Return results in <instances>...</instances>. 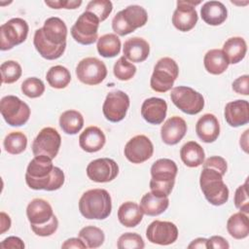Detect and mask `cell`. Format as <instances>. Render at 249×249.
I'll use <instances>...</instances> for the list:
<instances>
[{"label": "cell", "mask_w": 249, "mask_h": 249, "mask_svg": "<svg viewBox=\"0 0 249 249\" xmlns=\"http://www.w3.org/2000/svg\"><path fill=\"white\" fill-rule=\"evenodd\" d=\"M67 26L57 18L52 17L45 20L42 28L35 31L33 44L39 54L48 59L59 58L66 49Z\"/></svg>", "instance_id": "6da1fadb"}, {"label": "cell", "mask_w": 249, "mask_h": 249, "mask_svg": "<svg viewBox=\"0 0 249 249\" xmlns=\"http://www.w3.org/2000/svg\"><path fill=\"white\" fill-rule=\"evenodd\" d=\"M65 181L62 169L53 164L50 158L36 156L29 162L25 172V182L32 190L56 191L60 189Z\"/></svg>", "instance_id": "7a4b0ae2"}, {"label": "cell", "mask_w": 249, "mask_h": 249, "mask_svg": "<svg viewBox=\"0 0 249 249\" xmlns=\"http://www.w3.org/2000/svg\"><path fill=\"white\" fill-rule=\"evenodd\" d=\"M26 216L32 231L39 236H50L58 228V220L51 204L43 198L32 199L26 207Z\"/></svg>", "instance_id": "3957f363"}, {"label": "cell", "mask_w": 249, "mask_h": 249, "mask_svg": "<svg viewBox=\"0 0 249 249\" xmlns=\"http://www.w3.org/2000/svg\"><path fill=\"white\" fill-rule=\"evenodd\" d=\"M226 173L223 171L209 166H202L199 176L200 189L209 203L215 206L225 204L229 199V189L223 181V176Z\"/></svg>", "instance_id": "277c9868"}, {"label": "cell", "mask_w": 249, "mask_h": 249, "mask_svg": "<svg viewBox=\"0 0 249 249\" xmlns=\"http://www.w3.org/2000/svg\"><path fill=\"white\" fill-rule=\"evenodd\" d=\"M79 210L86 219L104 220L112 211L111 196L104 189L89 190L80 197Z\"/></svg>", "instance_id": "5b68a950"}, {"label": "cell", "mask_w": 249, "mask_h": 249, "mask_svg": "<svg viewBox=\"0 0 249 249\" xmlns=\"http://www.w3.org/2000/svg\"><path fill=\"white\" fill-rule=\"evenodd\" d=\"M178 172L177 164L170 159H160L151 166V193L157 196H168L174 187Z\"/></svg>", "instance_id": "8992f818"}, {"label": "cell", "mask_w": 249, "mask_h": 249, "mask_svg": "<svg viewBox=\"0 0 249 249\" xmlns=\"http://www.w3.org/2000/svg\"><path fill=\"white\" fill-rule=\"evenodd\" d=\"M148 20L147 11L138 5H130L120 11L112 19V28L115 34L125 36L135 29L144 26Z\"/></svg>", "instance_id": "52a82bcc"}, {"label": "cell", "mask_w": 249, "mask_h": 249, "mask_svg": "<svg viewBox=\"0 0 249 249\" xmlns=\"http://www.w3.org/2000/svg\"><path fill=\"white\" fill-rule=\"evenodd\" d=\"M179 75V67L171 57H161L154 67L150 80L151 89L157 92L170 90Z\"/></svg>", "instance_id": "ba28073f"}, {"label": "cell", "mask_w": 249, "mask_h": 249, "mask_svg": "<svg viewBox=\"0 0 249 249\" xmlns=\"http://www.w3.org/2000/svg\"><path fill=\"white\" fill-rule=\"evenodd\" d=\"M170 99L179 110L188 115H196L204 107L202 94L186 86H178L172 89Z\"/></svg>", "instance_id": "9c48e42d"}, {"label": "cell", "mask_w": 249, "mask_h": 249, "mask_svg": "<svg viewBox=\"0 0 249 249\" xmlns=\"http://www.w3.org/2000/svg\"><path fill=\"white\" fill-rule=\"evenodd\" d=\"M99 18L92 13L85 11L71 27L73 39L81 45H91L98 40Z\"/></svg>", "instance_id": "30bf717a"}, {"label": "cell", "mask_w": 249, "mask_h": 249, "mask_svg": "<svg viewBox=\"0 0 249 249\" xmlns=\"http://www.w3.org/2000/svg\"><path fill=\"white\" fill-rule=\"evenodd\" d=\"M28 30V23L20 18H14L3 23L0 27L1 51H9L23 43L27 38Z\"/></svg>", "instance_id": "8fae6325"}, {"label": "cell", "mask_w": 249, "mask_h": 249, "mask_svg": "<svg viewBox=\"0 0 249 249\" xmlns=\"http://www.w3.org/2000/svg\"><path fill=\"white\" fill-rule=\"evenodd\" d=\"M0 111L5 122L11 126H21L30 117L29 106L15 95H6L1 99Z\"/></svg>", "instance_id": "7c38bea8"}, {"label": "cell", "mask_w": 249, "mask_h": 249, "mask_svg": "<svg viewBox=\"0 0 249 249\" xmlns=\"http://www.w3.org/2000/svg\"><path fill=\"white\" fill-rule=\"evenodd\" d=\"M61 137L53 127H44L37 134L32 143V153L36 156H46L53 160L58 154Z\"/></svg>", "instance_id": "4fadbf2b"}, {"label": "cell", "mask_w": 249, "mask_h": 249, "mask_svg": "<svg viewBox=\"0 0 249 249\" xmlns=\"http://www.w3.org/2000/svg\"><path fill=\"white\" fill-rule=\"evenodd\" d=\"M78 80L89 86H95L104 81L107 76V68L103 61L96 57L83 58L76 67Z\"/></svg>", "instance_id": "5bb4252c"}, {"label": "cell", "mask_w": 249, "mask_h": 249, "mask_svg": "<svg viewBox=\"0 0 249 249\" xmlns=\"http://www.w3.org/2000/svg\"><path fill=\"white\" fill-rule=\"evenodd\" d=\"M130 100L128 95L123 90L110 91L104 100L102 112L106 120L118 123L124 119L129 108Z\"/></svg>", "instance_id": "9a60e30c"}, {"label": "cell", "mask_w": 249, "mask_h": 249, "mask_svg": "<svg viewBox=\"0 0 249 249\" xmlns=\"http://www.w3.org/2000/svg\"><path fill=\"white\" fill-rule=\"evenodd\" d=\"M124 153L128 161L138 164L148 160L153 156L154 146L146 135L139 134L127 141Z\"/></svg>", "instance_id": "2e32d148"}, {"label": "cell", "mask_w": 249, "mask_h": 249, "mask_svg": "<svg viewBox=\"0 0 249 249\" xmlns=\"http://www.w3.org/2000/svg\"><path fill=\"white\" fill-rule=\"evenodd\" d=\"M147 239L154 244L169 245L178 238V229L168 221H153L146 230Z\"/></svg>", "instance_id": "e0dca14e"}, {"label": "cell", "mask_w": 249, "mask_h": 249, "mask_svg": "<svg viewBox=\"0 0 249 249\" xmlns=\"http://www.w3.org/2000/svg\"><path fill=\"white\" fill-rule=\"evenodd\" d=\"M88 177L96 183H107L114 180L119 174L118 163L109 158L91 160L87 166Z\"/></svg>", "instance_id": "ac0fdd59"}, {"label": "cell", "mask_w": 249, "mask_h": 249, "mask_svg": "<svg viewBox=\"0 0 249 249\" xmlns=\"http://www.w3.org/2000/svg\"><path fill=\"white\" fill-rule=\"evenodd\" d=\"M198 4L200 1H177V8L172 16V23L176 29L188 32L195 27L198 19L195 6Z\"/></svg>", "instance_id": "d6986e66"}, {"label": "cell", "mask_w": 249, "mask_h": 249, "mask_svg": "<svg viewBox=\"0 0 249 249\" xmlns=\"http://www.w3.org/2000/svg\"><path fill=\"white\" fill-rule=\"evenodd\" d=\"M167 103L159 97H150L143 101L141 106L142 118L151 124H160L166 117Z\"/></svg>", "instance_id": "ffe728a7"}, {"label": "cell", "mask_w": 249, "mask_h": 249, "mask_svg": "<svg viewBox=\"0 0 249 249\" xmlns=\"http://www.w3.org/2000/svg\"><path fill=\"white\" fill-rule=\"evenodd\" d=\"M225 120L232 127L242 126L249 123V104L247 100L237 99L226 104Z\"/></svg>", "instance_id": "44dd1931"}, {"label": "cell", "mask_w": 249, "mask_h": 249, "mask_svg": "<svg viewBox=\"0 0 249 249\" xmlns=\"http://www.w3.org/2000/svg\"><path fill=\"white\" fill-rule=\"evenodd\" d=\"M187 128V124L181 117L173 116L169 118L160 128L162 142L166 145H176L185 136Z\"/></svg>", "instance_id": "7402d4cb"}, {"label": "cell", "mask_w": 249, "mask_h": 249, "mask_svg": "<svg viewBox=\"0 0 249 249\" xmlns=\"http://www.w3.org/2000/svg\"><path fill=\"white\" fill-rule=\"evenodd\" d=\"M196 132L201 141L205 143L214 142L220 134L218 119L210 113L202 115L196 122Z\"/></svg>", "instance_id": "603a6c76"}, {"label": "cell", "mask_w": 249, "mask_h": 249, "mask_svg": "<svg viewBox=\"0 0 249 249\" xmlns=\"http://www.w3.org/2000/svg\"><path fill=\"white\" fill-rule=\"evenodd\" d=\"M124 56L131 62H143L150 54L149 43L141 37H132L124 44Z\"/></svg>", "instance_id": "cb8c5ba5"}, {"label": "cell", "mask_w": 249, "mask_h": 249, "mask_svg": "<svg viewBox=\"0 0 249 249\" xmlns=\"http://www.w3.org/2000/svg\"><path fill=\"white\" fill-rule=\"evenodd\" d=\"M106 143L104 132L97 126L87 127L79 136V145L87 153L100 151Z\"/></svg>", "instance_id": "d4e9b609"}, {"label": "cell", "mask_w": 249, "mask_h": 249, "mask_svg": "<svg viewBox=\"0 0 249 249\" xmlns=\"http://www.w3.org/2000/svg\"><path fill=\"white\" fill-rule=\"evenodd\" d=\"M200 16L205 23L217 26L227 19L228 10L220 1H207L200 9Z\"/></svg>", "instance_id": "484cf974"}, {"label": "cell", "mask_w": 249, "mask_h": 249, "mask_svg": "<svg viewBox=\"0 0 249 249\" xmlns=\"http://www.w3.org/2000/svg\"><path fill=\"white\" fill-rule=\"evenodd\" d=\"M143 211L136 202L125 201L119 207L118 219L120 223L126 228H134L140 224L143 219Z\"/></svg>", "instance_id": "4316f807"}, {"label": "cell", "mask_w": 249, "mask_h": 249, "mask_svg": "<svg viewBox=\"0 0 249 249\" xmlns=\"http://www.w3.org/2000/svg\"><path fill=\"white\" fill-rule=\"evenodd\" d=\"M222 52L229 63L236 64L245 57L247 45L242 37H231L224 43Z\"/></svg>", "instance_id": "83f0119b"}, {"label": "cell", "mask_w": 249, "mask_h": 249, "mask_svg": "<svg viewBox=\"0 0 249 249\" xmlns=\"http://www.w3.org/2000/svg\"><path fill=\"white\" fill-rule=\"evenodd\" d=\"M180 158L188 167H197L203 163L205 154L203 148L197 142L189 141L182 146Z\"/></svg>", "instance_id": "f1b7e54d"}, {"label": "cell", "mask_w": 249, "mask_h": 249, "mask_svg": "<svg viewBox=\"0 0 249 249\" xmlns=\"http://www.w3.org/2000/svg\"><path fill=\"white\" fill-rule=\"evenodd\" d=\"M169 205L168 196L160 197L154 194L146 193L140 201V207L144 214L148 216H158L163 213Z\"/></svg>", "instance_id": "f546056e"}, {"label": "cell", "mask_w": 249, "mask_h": 249, "mask_svg": "<svg viewBox=\"0 0 249 249\" xmlns=\"http://www.w3.org/2000/svg\"><path fill=\"white\" fill-rule=\"evenodd\" d=\"M203 64L208 73L212 75H220L228 69L230 63L222 50L212 49L205 53Z\"/></svg>", "instance_id": "4dcf8cb0"}, {"label": "cell", "mask_w": 249, "mask_h": 249, "mask_svg": "<svg viewBox=\"0 0 249 249\" xmlns=\"http://www.w3.org/2000/svg\"><path fill=\"white\" fill-rule=\"evenodd\" d=\"M227 231L235 239L246 238L249 234V220L247 214L237 212L232 214L227 222Z\"/></svg>", "instance_id": "1f68e13d"}, {"label": "cell", "mask_w": 249, "mask_h": 249, "mask_svg": "<svg viewBox=\"0 0 249 249\" xmlns=\"http://www.w3.org/2000/svg\"><path fill=\"white\" fill-rule=\"evenodd\" d=\"M59 125L66 134H77L84 126V117L76 110L64 111L59 117Z\"/></svg>", "instance_id": "d6a6232c"}, {"label": "cell", "mask_w": 249, "mask_h": 249, "mask_svg": "<svg viewBox=\"0 0 249 249\" xmlns=\"http://www.w3.org/2000/svg\"><path fill=\"white\" fill-rule=\"evenodd\" d=\"M121 40L115 33L104 34L97 40V52L103 57H114L121 52Z\"/></svg>", "instance_id": "836d02e7"}, {"label": "cell", "mask_w": 249, "mask_h": 249, "mask_svg": "<svg viewBox=\"0 0 249 249\" xmlns=\"http://www.w3.org/2000/svg\"><path fill=\"white\" fill-rule=\"evenodd\" d=\"M46 79L52 88L61 89L69 85L71 74L66 67L62 65H54L48 70Z\"/></svg>", "instance_id": "e575fe53"}, {"label": "cell", "mask_w": 249, "mask_h": 249, "mask_svg": "<svg viewBox=\"0 0 249 249\" xmlns=\"http://www.w3.org/2000/svg\"><path fill=\"white\" fill-rule=\"evenodd\" d=\"M4 149L11 155L22 153L27 146V137L21 131H13L6 135L3 141Z\"/></svg>", "instance_id": "d590c367"}, {"label": "cell", "mask_w": 249, "mask_h": 249, "mask_svg": "<svg viewBox=\"0 0 249 249\" xmlns=\"http://www.w3.org/2000/svg\"><path fill=\"white\" fill-rule=\"evenodd\" d=\"M78 235L89 248H98L105 240L104 231L94 226L84 227L80 230Z\"/></svg>", "instance_id": "8d00e7d4"}, {"label": "cell", "mask_w": 249, "mask_h": 249, "mask_svg": "<svg viewBox=\"0 0 249 249\" xmlns=\"http://www.w3.org/2000/svg\"><path fill=\"white\" fill-rule=\"evenodd\" d=\"M0 72L3 84H13L20 78L22 69L18 62L15 60H7L1 64Z\"/></svg>", "instance_id": "74e56055"}, {"label": "cell", "mask_w": 249, "mask_h": 249, "mask_svg": "<svg viewBox=\"0 0 249 249\" xmlns=\"http://www.w3.org/2000/svg\"><path fill=\"white\" fill-rule=\"evenodd\" d=\"M113 73L118 80L128 81L134 77L136 73V67L123 55L115 62Z\"/></svg>", "instance_id": "f35d334b"}, {"label": "cell", "mask_w": 249, "mask_h": 249, "mask_svg": "<svg viewBox=\"0 0 249 249\" xmlns=\"http://www.w3.org/2000/svg\"><path fill=\"white\" fill-rule=\"evenodd\" d=\"M21 91L29 98L40 97L45 91V85L42 80L36 77L25 79L21 84Z\"/></svg>", "instance_id": "ab89813d"}, {"label": "cell", "mask_w": 249, "mask_h": 249, "mask_svg": "<svg viewBox=\"0 0 249 249\" xmlns=\"http://www.w3.org/2000/svg\"><path fill=\"white\" fill-rule=\"evenodd\" d=\"M113 4L109 0H92L88 3L86 11L94 14L100 21L105 20L112 13Z\"/></svg>", "instance_id": "60d3db41"}, {"label": "cell", "mask_w": 249, "mask_h": 249, "mask_svg": "<svg viewBox=\"0 0 249 249\" xmlns=\"http://www.w3.org/2000/svg\"><path fill=\"white\" fill-rule=\"evenodd\" d=\"M117 247L119 249H143L145 243L138 233L124 232L119 237Z\"/></svg>", "instance_id": "b9f144b4"}, {"label": "cell", "mask_w": 249, "mask_h": 249, "mask_svg": "<svg viewBox=\"0 0 249 249\" xmlns=\"http://www.w3.org/2000/svg\"><path fill=\"white\" fill-rule=\"evenodd\" d=\"M234 205L241 212L247 214L249 212V199L247 193V181L237 187L234 194Z\"/></svg>", "instance_id": "7bdbcfd3"}, {"label": "cell", "mask_w": 249, "mask_h": 249, "mask_svg": "<svg viewBox=\"0 0 249 249\" xmlns=\"http://www.w3.org/2000/svg\"><path fill=\"white\" fill-rule=\"evenodd\" d=\"M45 4L52 9H68L74 10L82 5L81 0H53L45 1Z\"/></svg>", "instance_id": "ee69618b"}, {"label": "cell", "mask_w": 249, "mask_h": 249, "mask_svg": "<svg viewBox=\"0 0 249 249\" xmlns=\"http://www.w3.org/2000/svg\"><path fill=\"white\" fill-rule=\"evenodd\" d=\"M248 84H249V76L243 75V76L236 78L232 82L231 88H232L233 91H235L236 93H239L242 95H248V93H249Z\"/></svg>", "instance_id": "f6af8a7d"}, {"label": "cell", "mask_w": 249, "mask_h": 249, "mask_svg": "<svg viewBox=\"0 0 249 249\" xmlns=\"http://www.w3.org/2000/svg\"><path fill=\"white\" fill-rule=\"evenodd\" d=\"M24 246L23 241L18 236H9L0 243L2 249H23Z\"/></svg>", "instance_id": "bcb514c9"}, {"label": "cell", "mask_w": 249, "mask_h": 249, "mask_svg": "<svg viewBox=\"0 0 249 249\" xmlns=\"http://www.w3.org/2000/svg\"><path fill=\"white\" fill-rule=\"evenodd\" d=\"M207 248L212 249H229V242L220 235H213L207 239Z\"/></svg>", "instance_id": "7dc6e473"}, {"label": "cell", "mask_w": 249, "mask_h": 249, "mask_svg": "<svg viewBox=\"0 0 249 249\" xmlns=\"http://www.w3.org/2000/svg\"><path fill=\"white\" fill-rule=\"evenodd\" d=\"M61 248H81V249H85L87 248V245L86 243L80 238V237H71V238H68L66 239L62 245H61Z\"/></svg>", "instance_id": "c3c4849f"}, {"label": "cell", "mask_w": 249, "mask_h": 249, "mask_svg": "<svg viewBox=\"0 0 249 249\" xmlns=\"http://www.w3.org/2000/svg\"><path fill=\"white\" fill-rule=\"evenodd\" d=\"M0 223H1L0 233L3 234L11 227V218H10V216L8 214H6L5 212H1L0 213Z\"/></svg>", "instance_id": "681fc988"}, {"label": "cell", "mask_w": 249, "mask_h": 249, "mask_svg": "<svg viewBox=\"0 0 249 249\" xmlns=\"http://www.w3.org/2000/svg\"><path fill=\"white\" fill-rule=\"evenodd\" d=\"M189 249L192 248H197V249H207V238H203V237H198L194 239L189 245H188Z\"/></svg>", "instance_id": "f907efd6"}, {"label": "cell", "mask_w": 249, "mask_h": 249, "mask_svg": "<svg viewBox=\"0 0 249 249\" xmlns=\"http://www.w3.org/2000/svg\"><path fill=\"white\" fill-rule=\"evenodd\" d=\"M248 132H249V129H246L245 131H244V134L240 137V143H242V142H244V144L241 146V148L244 150V152L245 153H247L248 152V144H247V138H248Z\"/></svg>", "instance_id": "816d5d0a"}]
</instances>
